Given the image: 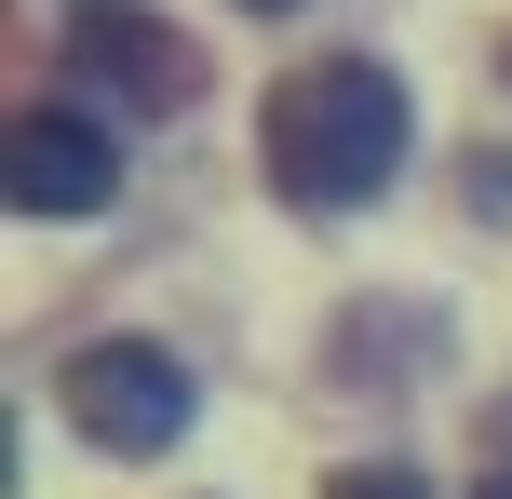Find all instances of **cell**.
I'll list each match as a JSON object with an SVG mask.
<instances>
[{
	"label": "cell",
	"mask_w": 512,
	"mask_h": 499,
	"mask_svg": "<svg viewBox=\"0 0 512 499\" xmlns=\"http://www.w3.org/2000/svg\"><path fill=\"white\" fill-rule=\"evenodd\" d=\"M68 419H81V446L162 459L189 432V365L162 338H95V351H68Z\"/></svg>",
	"instance_id": "cell-2"
},
{
	"label": "cell",
	"mask_w": 512,
	"mask_h": 499,
	"mask_svg": "<svg viewBox=\"0 0 512 499\" xmlns=\"http://www.w3.org/2000/svg\"><path fill=\"white\" fill-rule=\"evenodd\" d=\"M270 189L310 216H351L378 203L391 176H405V81L378 68V54H324V68H297L270 95Z\"/></svg>",
	"instance_id": "cell-1"
},
{
	"label": "cell",
	"mask_w": 512,
	"mask_h": 499,
	"mask_svg": "<svg viewBox=\"0 0 512 499\" xmlns=\"http://www.w3.org/2000/svg\"><path fill=\"white\" fill-rule=\"evenodd\" d=\"M472 499H512V473H486V486H472Z\"/></svg>",
	"instance_id": "cell-6"
},
{
	"label": "cell",
	"mask_w": 512,
	"mask_h": 499,
	"mask_svg": "<svg viewBox=\"0 0 512 499\" xmlns=\"http://www.w3.org/2000/svg\"><path fill=\"white\" fill-rule=\"evenodd\" d=\"M324 499H432V486H418V473H405V459H364V473H337Z\"/></svg>",
	"instance_id": "cell-5"
},
{
	"label": "cell",
	"mask_w": 512,
	"mask_h": 499,
	"mask_svg": "<svg viewBox=\"0 0 512 499\" xmlns=\"http://www.w3.org/2000/svg\"><path fill=\"white\" fill-rule=\"evenodd\" d=\"M68 54H81V68H108V81H135L149 108L189 95V41H176V27H149V14H81Z\"/></svg>",
	"instance_id": "cell-4"
},
{
	"label": "cell",
	"mask_w": 512,
	"mask_h": 499,
	"mask_svg": "<svg viewBox=\"0 0 512 499\" xmlns=\"http://www.w3.org/2000/svg\"><path fill=\"white\" fill-rule=\"evenodd\" d=\"M0 176H14V216H95L108 189H122V135L81 122V108H27L14 149H0Z\"/></svg>",
	"instance_id": "cell-3"
},
{
	"label": "cell",
	"mask_w": 512,
	"mask_h": 499,
	"mask_svg": "<svg viewBox=\"0 0 512 499\" xmlns=\"http://www.w3.org/2000/svg\"><path fill=\"white\" fill-rule=\"evenodd\" d=\"M243 14H297V0H243Z\"/></svg>",
	"instance_id": "cell-7"
}]
</instances>
